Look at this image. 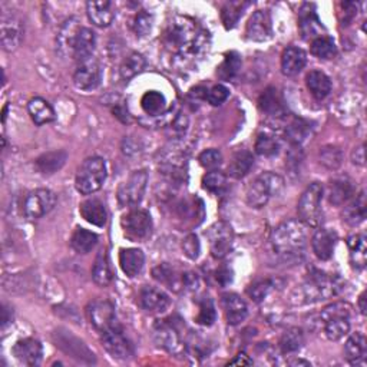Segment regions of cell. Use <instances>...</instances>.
Instances as JSON below:
<instances>
[{
    "instance_id": "6da1fadb",
    "label": "cell",
    "mask_w": 367,
    "mask_h": 367,
    "mask_svg": "<svg viewBox=\"0 0 367 367\" xmlns=\"http://www.w3.org/2000/svg\"><path fill=\"white\" fill-rule=\"evenodd\" d=\"M271 247L283 263L295 264L300 261L307 248V230L299 219H287L274 228Z\"/></svg>"
},
{
    "instance_id": "7a4b0ae2",
    "label": "cell",
    "mask_w": 367,
    "mask_h": 367,
    "mask_svg": "<svg viewBox=\"0 0 367 367\" xmlns=\"http://www.w3.org/2000/svg\"><path fill=\"white\" fill-rule=\"evenodd\" d=\"M203 34L198 32L197 25L190 17L178 16L168 25L163 33V43L170 50L187 53L198 50L203 43Z\"/></svg>"
},
{
    "instance_id": "3957f363",
    "label": "cell",
    "mask_w": 367,
    "mask_h": 367,
    "mask_svg": "<svg viewBox=\"0 0 367 367\" xmlns=\"http://www.w3.org/2000/svg\"><path fill=\"white\" fill-rule=\"evenodd\" d=\"M350 317L352 306L348 303L337 301L321 310L317 324L328 340L337 341L350 332Z\"/></svg>"
},
{
    "instance_id": "277c9868",
    "label": "cell",
    "mask_w": 367,
    "mask_h": 367,
    "mask_svg": "<svg viewBox=\"0 0 367 367\" xmlns=\"http://www.w3.org/2000/svg\"><path fill=\"white\" fill-rule=\"evenodd\" d=\"M343 288L339 277L332 274L315 271L308 275L306 283L299 290L300 303H317L337 296Z\"/></svg>"
},
{
    "instance_id": "5b68a950",
    "label": "cell",
    "mask_w": 367,
    "mask_h": 367,
    "mask_svg": "<svg viewBox=\"0 0 367 367\" xmlns=\"http://www.w3.org/2000/svg\"><path fill=\"white\" fill-rule=\"evenodd\" d=\"M284 188V179L274 172H263L247 188V204L252 208H263L268 201Z\"/></svg>"
},
{
    "instance_id": "8992f818",
    "label": "cell",
    "mask_w": 367,
    "mask_h": 367,
    "mask_svg": "<svg viewBox=\"0 0 367 367\" xmlns=\"http://www.w3.org/2000/svg\"><path fill=\"white\" fill-rule=\"evenodd\" d=\"M106 179V163L99 157H90L83 161L75 178V187L82 195L99 191Z\"/></svg>"
},
{
    "instance_id": "52a82bcc",
    "label": "cell",
    "mask_w": 367,
    "mask_h": 367,
    "mask_svg": "<svg viewBox=\"0 0 367 367\" xmlns=\"http://www.w3.org/2000/svg\"><path fill=\"white\" fill-rule=\"evenodd\" d=\"M321 199L323 187L319 182H313L306 188L299 201V217L306 227H319L321 223Z\"/></svg>"
},
{
    "instance_id": "ba28073f",
    "label": "cell",
    "mask_w": 367,
    "mask_h": 367,
    "mask_svg": "<svg viewBox=\"0 0 367 367\" xmlns=\"http://www.w3.org/2000/svg\"><path fill=\"white\" fill-rule=\"evenodd\" d=\"M152 275L157 281L167 286L174 292H179L182 290H194L198 286L197 274L191 271H182L168 263L157 266L152 270Z\"/></svg>"
},
{
    "instance_id": "9c48e42d",
    "label": "cell",
    "mask_w": 367,
    "mask_h": 367,
    "mask_svg": "<svg viewBox=\"0 0 367 367\" xmlns=\"http://www.w3.org/2000/svg\"><path fill=\"white\" fill-rule=\"evenodd\" d=\"M146 184H148V172L141 170L132 172L123 181L117 192L118 203L121 207H135L138 206L145 194Z\"/></svg>"
},
{
    "instance_id": "30bf717a",
    "label": "cell",
    "mask_w": 367,
    "mask_h": 367,
    "mask_svg": "<svg viewBox=\"0 0 367 367\" xmlns=\"http://www.w3.org/2000/svg\"><path fill=\"white\" fill-rule=\"evenodd\" d=\"M121 227L130 240L141 241L151 234L152 219L148 211L134 208L122 217Z\"/></svg>"
},
{
    "instance_id": "8fae6325",
    "label": "cell",
    "mask_w": 367,
    "mask_h": 367,
    "mask_svg": "<svg viewBox=\"0 0 367 367\" xmlns=\"http://www.w3.org/2000/svg\"><path fill=\"white\" fill-rule=\"evenodd\" d=\"M102 346L105 347V350L111 355L114 359L118 360H126L134 356V346L128 339L122 328L118 327L117 324L109 327L105 332H102Z\"/></svg>"
},
{
    "instance_id": "7c38bea8",
    "label": "cell",
    "mask_w": 367,
    "mask_h": 367,
    "mask_svg": "<svg viewBox=\"0 0 367 367\" xmlns=\"http://www.w3.org/2000/svg\"><path fill=\"white\" fill-rule=\"evenodd\" d=\"M57 204V195L50 190L39 188L29 192L23 203V214L28 219H38L46 215Z\"/></svg>"
},
{
    "instance_id": "4fadbf2b",
    "label": "cell",
    "mask_w": 367,
    "mask_h": 367,
    "mask_svg": "<svg viewBox=\"0 0 367 367\" xmlns=\"http://www.w3.org/2000/svg\"><path fill=\"white\" fill-rule=\"evenodd\" d=\"M155 340L158 346L163 347L170 353L178 355L186 350L181 328L177 323H172V320H162L155 324Z\"/></svg>"
},
{
    "instance_id": "5bb4252c",
    "label": "cell",
    "mask_w": 367,
    "mask_h": 367,
    "mask_svg": "<svg viewBox=\"0 0 367 367\" xmlns=\"http://www.w3.org/2000/svg\"><path fill=\"white\" fill-rule=\"evenodd\" d=\"M208 240L212 257L217 260H221L228 255V252L232 248V240H234L232 228L224 221L215 223L208 230Z\"/></svg>"
},
{
    "instance_id": "9a60e30c",
    "label": "cell",
    "mask_w": 367,
    "mask_h": 367,
    "mask_svg": "<svg viewBox=\"0 0 367 367\" xmlns=\"http://www.w3.org/2000/svg\"><path fill=\"white\" fill-rule=\"evenodd\" d=\"M86 315L98 332H105L109 327L115 326V307L108 300H95L86 307Z\"/></svg>"
},
{
    "instance_id": "2e32d148",
    "label": "cell",
    "mask_w": 367,
    "mask_h": 367,
    "mask_svg": "<svg viewBox=\"0 0 367 367\" xmlns=\"http://www.w3.org/2000/svg\"><path fill=\"white\" fill-rule=\"evenodd\" d=\"M102 79V70L95 59H89L79 63L73 73V83L81 90H94L99 86Z\"/></svg>"
},
{
    "instance_id": "e0dca14e",
    "label": "cell",
    "mask_w": 367,
    "mask_h": 367,
    "mask_svg": "<svg viewBox=\"0 0 367 367\" xmlns=\"http://www.w3.org/2000/svg\"><path fill=\"white\" fill-rule=\"evenodd\" d=\"M247 39L254 42H266L272 36L271 16L267 10H257L250 17L246 28Z\"/></svg>"
},
{
    "instance_id": "ac0fdd59",
    "label": "cell",
    "mask_w": 367,
    "mask_h": 367,
    "mask_svg": "<svg viewBox=\"0 0 367 367\" xmlns=\"http://www.w3.org/2000/svg\"><path fill=\"white\" fill-rule=\"evenodd\" d=\"M12 353L21 364L28 366V367H34V366H38L42 360L43 348L38 340L23 339L13 346Z\"/></svg>"
},
{
    "instance_id": "d6986e66",
    "label": "cell",
    "mask_w": 367,
    "mask_h": 367,
    "mask_svg": "<svg viewBox=\"0 0 367 367\" xmlns=\"http://www.w3.org/2000/svg\"><path fill=\"white\" fill-rule=\"evenodd\" d=\"M0 38H2V46L6 52H13L19 48L23 39V26L21 19H17L13 14H3Z\"/></svg>"
},
{
    "instance_id": "ffe728a7",
    "label": "cell",
    "mask_w": 367,
    "mask_h": 367,
    "mask_svg": "<svg viewBox=\"0 0 367 367\" xmlns=\"http://www.w3.org/2000/svg\"><path fill=\"white\" fill-rule=\"evenodd\" d=\"M337 244V234L335 230L330 228H319L313 238H311V247L316 257L321 261H327L332 259Z\"/></svg>"
},
{
    "instance_id": "44dd1931",
    "label": "cell",
    "mask_w": 367,
    "mask_h": 367,
    "mask_svg": "<svg viewBox=\"0 0 367 367\" xmlns=\"http://www.w3.org/2000/svg\"><path fill=\"white\" fill-rule=\"evenodd\" d=\"M89 21L98 28H108L115 19V5L109 0H94L86 3Z\"/></svg>"
},
{
    "instance_id": "7402d4cb",
    "label": "cell",
    "mask_w": 367,
    "mask_h": 367,
    "mask_svg": "<svg viewBox=\"0 0 367 367\" xmlns=\"http://www.w3.org/2000/svg\"><path fill=\"white\" fill-rule=\"evenodd\" d=\"M139 303L145 311L150 313H162L171 304L170 297L157 287L146 286L139 291Z\"/></svg>"
},
{
    "instance_id": "603a6c76",
    "label": "cell",
    "mask_w": 367,
    "mask_h": 367,
    "mask_svg": "<svg viewBox=\"0 0 367 367\" xmlns=\"http://www.w3.org/2000/svg\"><path fill=\"white\" fill-rule=\"evenodd\" d=\"M300 32L304 39L320 38L321 32L324 30L319 16L316 13V8L313 3H304L300 9Z\"/></svg>"
},
{
    "instance_id": "cb8c5ba5",
    "label": "cell",
    "mask_w": 367,
    "mask_h": 367,
    "mask_svg": "<svg viewBox=\"0 0 367 367\" xmlns=\"http://www.w3.org/2000/svg\"><path fill=\"white\" fill-rule=\"evenodd\" d=\"M97 46V38L95 33L92 32L89 28H81L75 43H73V52H72V58L78 61L79 63L92 59V54H94Z\"/></svg>"
},
{
    "instance_id": "d4e9b609",
    "label": "cell",
    "mask_w": 367,
    "mask_h": 367,
    "mask_svg": "<svg viewBox=\"0 0 367 367\" xmlns=\"http://www.w3.org/2000/svg\"><path fill=\"white\" fill-rule=\"evenodd\" d=\"M307 62V54L297 46H288L281 54V72L286 77H296L303 70Z\"/></svg>"
},
{
    "instance_id": "484cf974",
    "label": "cell",
    "mask_w": 367,
    "mask_h": 367,
    "mask_svg": "<svg viewBox=\"0 0 367 367\" xmlns=\"http://www.w3.org/2000/svg\"><path fill=\"white\" fill-rule=\"evenodd\" d=\"M223 307H224L227 323L231 326L240 324L241 321L246 320L248 315L247 303L238 295H234V292L223 296Z\"/></svg>"
},
{
    "instance_id": "4316f807",
    "label": "cell",
    "mask_w": 367,
    "mask_h": 367,
    "mask_svg": "<svg viewBox=\"0 0 367 367\" xmlns=\"http://www.w3.org/2000/svg\"><path fill=\"white\" fill-rule=\"evenodd\" d=\"M79 29H81L79 22H78V19H75V17H72V19L66 21L63 23V26L61 28V30L58 33V38H57V46H58V50L62 57L72 58L73 43H75Z\"/></svg>"
},
{
    "instance_id": "83f0119b",
    "label": "cell",
    "mask_w": 367,
    "mask_h": 367,
    "mask_svg": "<svg viewBox=\"0 0 367 367\" xmlns=\"http://www.w3.org/2000/svg\"><path fill=\"white\" fill-rule=\"evenodd\" d=\"M145 264V255L139 248H122L119 251V266L128 277H137Z\"/></svg>"
},
{
    "instance_id": "f1b7e54d",
    "label": "cell",
    "mask_w": 367,
    "mask_h": 367,
    "mask_svg": "<svg viewBox=\"0 0 367 367\" xmlns=\"http://www.w3.org/2000/svg\"><path fill=\"white\" fill-rule=\"evenodd\" d=\"M356 194L355 184L348 178H337L330 182L328 199L335 206H343L348 203Z\"/></svg>"
},
{
    "instance_id": "f546056e",
    "label": "cell",
    "mask_w": 367,
    "mask_h": 367,
    "mask_svg": "<svg viewBox=\"0 0 367 367\" xmlns=\"http://www.w3.org/2000/svg\"><path fill=\"white\" fill-rule=\"evenodd\" d=\"M346 359L350 364H364L366 355H367V340L363 333L356 332L347 339L344 344Z\"/></svg>"
},
{
    "instance_id": "4dcf8cb0",
    "label": "cell",
    "mask_w": 367,
    "mask_h": 367,
    "mask_svg": "<svg viewBox=\"0 0 367 367\" xmlns=\"http://www.w3.org/2000/svg\"><path fill=\"white\" fill-rule=\"evenodd\" d=\"M79 212H81V215H82V218L85 219V221H88L92 226L103 227L106 224L108 212H106L105 204L102 203V201H99L97 198L83 201V203L79 207Z\"/></svg>"
},
{
    "instance_id": "1f68e13d",
    "label": "cell",
    "mask_w": 367,
    "mask_h": 367,
    "mask_svg": "<svg viewBox=\"0 0 367 367\" xmlns=\"http://www.w3.org/2000/svg\"><path fill=\"white\" fill-rule=\"evenodd\" d=\"M259 106L263 112L271 117H283L286 114L283 97L274 86H270L263 92L259 99Z\"/></svg>"
},
{
    "instance_id": "d6a6232c",
    "label": "cell",
    "mask_w": 367,
    "mask_h": 367,
    "mask_svg": "<svg viewBox=\"0 0 367 367\" xmlns=\"http://www.w3.org/2000/svg\"><path fill=\"white\" fill-rule=\"evenodd\" d=\"M306 85L316 99H324L332 92V81L321 70H311L306 77Z\"/></svg>"
},
{
    "instance_id": "836d02e7",
    "label": "cell",
    "mask_w": 367,
    "mask_h": 367,
    "mask_svg": "<svg viewBox=\"0 0 367 367\" xmlns=\"http://www.w3.org/2000/svg\"><path fill=\"white\" fill-rule=\"evenodd\" d=\"M68 159V152L66 151H50L46 154H42L38 159L34 161L36 170L42 174H54L58 172Z\"/></svg>"
},
{
    "instance_id": "e575fe53",
    "label": "cell",
    "mask_w": 367,
    "mask_h": 367,
    "mask_svg": "<svg viewBox=\"0 0 367 367\" xmlns=\"http://www.w3.org/2000/svg\"><path fill=\"white\" fill-rule=\"evenodd\" d=\"M28 111H29L32 121L36 125H45V123L54 121V118H57L54 117V111H53L52 105L46 99L39 98V97H36L29 101Z\"/></svg>"
},
{
    "instance_id": "d590c367",
    "label": "cell",
    "mask_w": 367,
    "mask_h": 367,
    "mask_svg": "<svg viewBox=\"0 0 367 367\" xmlns=\"http://www.w3.org/2000/svg\"><path fill=\"white\" fill-rule=\"evenodd\" d=\"M347 246L350 248V261L355 270H363L367 261V244L363 234H355L348 237Z\"/></svg>"
},
{
    "instance_id": "8d00e7d4",
    "label": "cell",
    "mask_w": 367,
    "mask_h": 367,
    "mask_svg": "<svg viewBox=\"0 0 367 367\" xmlns=\"http://www.w3.org/2000/svg\"><path fill=\"white\" fill-rule=\"evenodd\" d=\"M92 277H94V281L98 286L106 287L112 283L114 280V272L111 268V263H109V257L106 250H102L94 264V268H92Z\"/></svg>"
},
{
    "instance_id": "74e56055",
    "label": "cell",
    "mask_w": 367,
    "mask_h": 367,
    "mask_svg": "<svg viewBox=\"0 0 367 367\" xmlns=\"http://www.w3.org/2000/svg\"><path fill=\"white\" fill-rule=\"evenodd\" d=\"M252 163H254V157L250 151L246 150L237 151L230 161L228 175L235 179H241L250 172Z\"/></svg>"
},
{
    "instance_id": "f35d334b",
    "label": "cell",
    "mask_w": 367,
    "mask_h": 367,
    "mask_svg": "<svg viewBox=\"0 0 367 367\" xmlns=\"http://www.w3.org/2000/svg\"><path fill=\"white\" fill-rule=\"evenodd\" d=\"M98 244V235L85 228H77L70 238V246L79 254H88Z\"/></svg>"
},
{
    "instance_id": "ab89813d",
    "label": "cell",
    "mask_w": 367,
    "mask_h": 367,
    "mask_svg": "<svg viewBox=\"0 0 367 367\" xmlns=\"http://www.w3.org/2000/svg\"><path fill=\"white\" fill-rule=\"evenodd\" d=\"M366 208H367V203H366V195L364 192H360L350 204H348L344 208L343 212V219L350 226H357L361 221H364L366 218Z\"/></svg>"
},
{
    "instance_id": "60d3db41",
    "label": "cell",
    "mask_w": 367,
    "mask_h": 367,
    "mask_svg": "<svg viewBox=\"0 0 367 367\" xmlns=\"http://www.w3.org/2000/svg\"><path fill=\"white\" fill-rule=\"evenodd\" d=\"M141 106L146 115L158 117L167 108V99L158 90H148L141 98Z\"/></svg>"
},
{
    "instance_id": "b9f144b4",
    "label": "cell",
    "mask_w": 367,
    "mask_h": 367,
    "mask_svg": "<svg viewBox=\"0 0 367 367\" xmlns=\"http://www.w3.org/2000/svg\"><path fill=\"white\" fill-rule=\"evenodd\" d=\"M145 65H146V61L142 54L132 52L122 61L121 68H119V75L123 81H130L135 78L137 75H139V73L143 70Z\"/></svg>"
},
{
    "instance_id": "7bdbcfd3",
    "label": "cell",
    "mask_w": 367,
    "mask_h": 367,
    "mask_svg": "<svg viewBox=\"0 0 367 367\" xmlns=\"http://www.w3.org/2000/svg\"><path fill=\"white\" fill-rule=\"evenodd\" d=\"M304 344V335L300 328L297 327H291L283 333L279 341V347L281 353L290 355V353H296Z\"/></svg>"
},
{
    "instance_id": "ee69618b",
    "label": "cell",
    "mask_w": 367,
    "mask_h": 367,
    "mask_svg": "<svg viewBox=\"0 0 367 367\" xmlns=\"http://www.w3.org/2000/svg\"><path fill=\"white\" fill-rule=\"evenodd\" d=\"M241 57L237 52H230L226 54L223 63L219 65L217 73L223 81H230L238 75V72L241 69Z\"/></svg>"
},
{
    "instance_id": "f6af8a7d",
    "label": "cell",
    "mask_w": 367,
    "mask_h": 367,
    "mask_svg": "<svg viewBox=\"0 0 367 367\" xmlns=\"http://www.w3.org/2000/svg\"><path fill=\"white\" fill-rule=\"evenodd\" d=\"M311 53L319 59H332L336 57L337 48L333 39L327 38V36H320L311 42Z\"/></svg>"
},
{
    "instance_id": "bcb514c9",
    "label": "cell",
    "mask_w": 367,
    "mask_h": 367,
    "mask_svg": "<svg viewBox=\"0 0 367 367\" xmlns=\"http://www.w3.org/2000/svg\"><path fill=\"white\" fill-rule=\"evenodd\" d=\"M250 3L247 2H228L224 5L223 12H221V19H223L226 29H232L238 23L240 17L243 16L244 9Z\"/></svg>"
},
{
    "instance_id": "7dc6e473",
    "label": "cell",
    "mask_w": 367,
    "mask_h": 367,
    "mask_svg": "<svg viewBox=\"0 0 367 367\" xmlns=\"http://www.w3.org/2000/svg\"><path fill=\"white\" fill-rule=\"evenodd\" d=\"M310 126L306 121L295 118L286 128V137L292 145H300L308 135Z\"/></svg>"
},
{
    "instance_id": "c3c4849f",
    "label": "cell",
    "mask_w": 367,
    "mask_h": 367,
    "mask_svg": "<svg viewBox=\"0 0 367 367\" xmlns=\"http://www.w3.org/2000/svg\"><path fill=\"white\" fill-rule=\"evenodd\" d=\"M203 187L212 194H223L227 190V175L221 171H210L203 178Z\"/></svg>"
},
{
    "instance_id": "681fc988",
    "label": "cell",
    "mask_w": 367,
    "mask_h": 367,
    "mask_svg": "<svg viewBox=\"0 0 367 367\" xmlns=\"http://www.w3.org/2000/svg\"><path fill=\"white\" fill-rule=\"evenodd\" d=\"M254 148H255V152L259 155L270 158V157H274V155L279 154L280 143L272 135L260 134L259 138H257V141H255Z\"/></svg>"
},
{
    "instance_id": "f907efd6",
    "label": "cell",
    "mask_w": 367,
    "mask_h": 367,
    "mask_svg": "<svg viewBox=\"0 0 367 367\" xmlns=\"http://www.w3.org/2000/svg\"><path fill=\"white\" fill-rule=\"evenodd\" d=\"M217 319V311H215V306L212 303V300L210 297H204L203 300L199 301V311H198V316H197V321L201 326H212L214 321Z\"/></svg>"
},
{
    "instance_id": "816d5d0a",
    "label": "cell",
    "mask_w": 367,
    "mask_h": 367,
    "mask_svg": "<svg viewBox=\"0 0 367 367\" xmlns=\"http://www.w3.org/2000/svg\"><path fill=\"white\" fill-rule=\"evenodd\" d=\"M274 283L271 280H259V281H255L252 283L247 292H248V296L255 301V303H261L267 296H268V292L271 291Z\"/></svg>"
},
{
    "instance_id": "f5cc1de1",
    "label": "cell",
    "mask_w": 367,
    "mask_h": 367,
    "mask_svg": "<svg viewBox=\"0 0 367 367\" xmlns=\"http://www.w3.org/2000/svg\"><path fill=\"white\" fill-rule=\"evenodd\" d=\"M152 23H154V17L152 14H150L148 12L145 10H141L134 19V32L137 33V36H141V38H143V36L148 34L152 29Z\"/></svg>"
},
{
    "instance_id": "db71d44e",
    "label": "cell",
    "mask_w": 367,
    "mask_h": 367,
    "mask_svg": "<svg viewBox=\"0 0 367 367\" xmlns=\"http://www.w3.org/2000/svg\"><path fill=\"white\" fill-rule=\"evenodd\" d=\"M320 159L328 170H337L341 165V152L339 148H335V146H328V148L321 150Z\"/></svg>"
},
{
    "instance_id": "11a10c76",
    "label": "cell",
    "mask_w": 367,
    "mask_h": 367,
    "mask_svg": "<svg viewBox=\"0 0 367 367\" xmlns=\"http://www.w3.org/2000/svg\"><path fill=\"white\" fill-rule=\"evenodd\" d=\"M198 161H199V163L203 165V167L206 170L214 171V170H217L219 167V165H221L223 155H221V152H219L218 150L211 148V150H207L204 152H201V155L198 157Z\"/></svg>"
},
{
    "instance_id": "9f6ffc18",
    "label": "cell",
    "mask_w": 367,
    "mask_h": 367,
    "mask_svg": "<svg viewBox=\"0 0 367 367\" xmlns=\"http://www.w3.org/2000/svg\"><path fill=\"white\" fill-rule=\"evenodd\" d=\"M228 97H230V89L227 86L215 85L208 90V94L206 98L212 106H218V105L224 103L228 99Z\"/></svg>"
},
{
    "instance_id": "6f0895ef",
    "label": "cell",
    "mask_w": 367,
    "mask_h": 367,
    "mask_svg": "<svg viewBox=\"0 0 367 367\" xmlns=\"http://www.w3.org/2000/svg\"><path fill=\"white\" fill-rule=\"evenodd\" d=\"M182 250L186 252V255L191 260H197L199 251H201V244L198 237L195 234H190L186 237V240L182 241Z\"/></svg>"
},
{
    "instance_id": "680465c9",
    "label": "cell",
    "mask_w": 367,
    "mask_h": 367,
    "mask_svg": "<svg viewBox=\"0 0 367 367\" xmlns=\"http://www.w3.org/2000/svg\"><path fill=\"white\" fill-rule=\"evenodd\" d=\"M217 281L221 284V286H228L231 281H232V271L227 267H223V268H219L217 271Z\"/></svg>"
},
{
    "instance_id": "91938a15",
    "label": "cell",
    "mask_w": 367,
    "mask_h": 367,
    "mask_svg": "<svg viewBox=\"0 0 367 367\" xmlns=\"http://www.w3.org/2000/svg\"><path fill=\"white\" fill-rule=\"evenodd\" d=\"M187 125H188V119L186 117H177L172 126H174V132H178L179 135H182L187 130Z\"/></svg>"
},
{
    "instance_id": "94428289",
    "label": "cell",
    "mask_w": 367,
    "mask_h": 367,
    "mask_svg": "<svg viewBox=\"0 0 367 367\" xmlns=\"http://www.w3.org/2000/svg\"><path fill=\"white\" fill-rule=\"evenodd\" d=\"M352 159L357 165H364V145L357 146L355 151L352 152Z\"/></svg>"
},
{
    "instance_id": "6125c7cd",
    "label": "cell",
    "mask_w": 367,
    "mask_h": 367,
    "mask_svg": "<svg viewBox=\"0 0 367 367\" xmlns=\"http://www.w3.org/2000/svg\"><path fill=\"white\" fill-rule=\"evenodd\" d=\"M230 364H231V366H250V364H252V360L248 359L247 355L240 353L238 356H235V359H232V360L230 361Z\"/></svg>"
},
{
    "instance_id": "be15d7a7",
    "label": "cell",
    "mask_w": 367,
    "mask_h": 367,
    "mask_svg": "<svg viewBox=\"0 0 367 367\" xmlns=\"http://www.w3.org/2000/svg\"><path fill=\"white\" fill-rule=\"evenodd\" d=\"M359 308L361 311V315H366V292H363L359 299Z\"/></svg>"
},
{
    "instance_id": "e7e4bbea",
    "label": "cell",
    "mask_w": 367,
    "mask_h": 367,
    "mask_svg": "<svg viewBox=\"0 0 367 367\" xmlns=\"http://www.w3.org/2000/svg\"><path fill=\"white\" fill-rule=\"evenodd\" d=\"M288 364H291V366H299V364H304V366H310V363H308V361H304V360H292V361H290Z\"/></svg>"
}]
</instances>
